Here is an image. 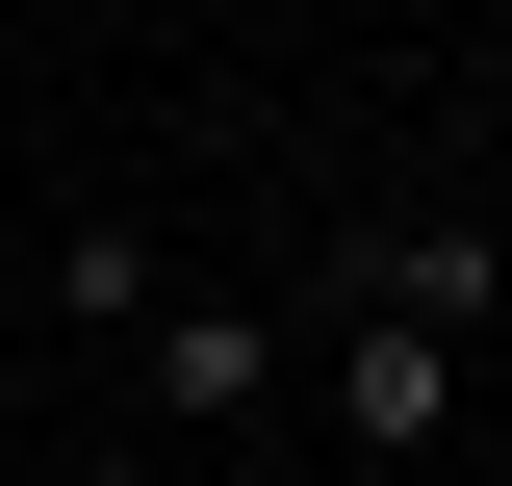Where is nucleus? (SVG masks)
<instances>
[{
	"label": "nucleus",
	"instance_id": "nucleus-1",
	"mask_svg": "<svg viewBox=\"0 0 512 486\" xmlns=\"http://www.w3.org/2000/svg\"><path fill=\"white\" fill-rule=\"evenodd\" d=\"M487 282H512V256L461 231V205H384V231H359V333H436V359H461V333H487Z\"/></svg>",
	"mask_w": 512,
	"mask_h": 486
},
{
	"label": "nucleus",
	"instance_id": "nucleus-2",
	"mask_svg": "<svg viewBox=\"0 0 512 486\" xmlns=\"http://www.w3.org/2000/svg\"><path fill=\"white\" fill-rule=\"evenodd\" d=\"M333 410H359V461H436V435H461V359H436V333H333Z\"/></svg>",
	"mask_w": 512,
	"mask_h": 486
},
{
	"label": "nucleus",
	"instance_id": "nucleus-3",
	"mask_svg": "<svg viewBox=\"0 0 512 486\" xmlns=\"http://www.w3.org/2000/svg\"><path fill=\"white\" fill-rule=\"evenodd\" d=\"M256 384H282L256 307H154V410H256Z\"/></svg>",
	"mask_w": 512,
	"mask_h": 486
},
{
	"label": "nucleus",
	"instance_id": "nucleus-4",
	"mask_svg": "<svg viewBox=\"0 0 512 486\" xmlns=\"http://www.w3.org/2000/svg\"><path fill=\"white\" fill-rule=\"evenodd\" d=\"M77 486H154V461H77Z\"/></svg>",
	"mask_w": 512,
	"mask_h": 486
}]
</instances>
